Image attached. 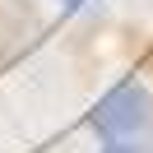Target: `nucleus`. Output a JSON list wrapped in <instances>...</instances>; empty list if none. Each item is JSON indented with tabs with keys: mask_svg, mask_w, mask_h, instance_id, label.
Listing matches in <instances>:
<instances>
[{
	"mask_svg": "<svg viewBox=\"0 0 153 153\" xmlns=\"http://www.w3.org/2000/svg\"><path fill=\"white\" fill-rule=\"evenodd\" d=\"M102 153H134V149H130L125 139H107V149H102Z\"/></svg>",
	"mask_w": 153,
	"mask_h": 153,
	"instance_id": "obj_2",
	"label": "nucleus"
},
{
	"mask_svg": "<svg viewBox=\"0 0 153 153\" xmlns=\"http://www.w3.org/2000/svg\"><path fill=\"white\" fill-rule=\"evenodd\" d=\"M84 5H88V0H60V10H70V14H74V10H84Z\"/></svg>",
	"mask_w": 153,
	"mask_h": 153,
	"instance_id": "obj_3",
	"label": "nucleus"
},
{
	"mask_svg": "<svg viewBox=\"0 0 153 153\" xmlns=\"http://www.w3.org/2000/svg\"><path fill=\"white\" fill-rule=\"evenodd\" d=\"M149 121H153V97H149V88H144L139 79H121V84H116L111 93H102L97 107H93V130L102 134V139H130V134H139Z\"/></svg>",
	"mask_w": 153,
	"mask_h": 153,
	"instance_id": "obj_1",
	"label": "nucleus"
}]
</instances>
